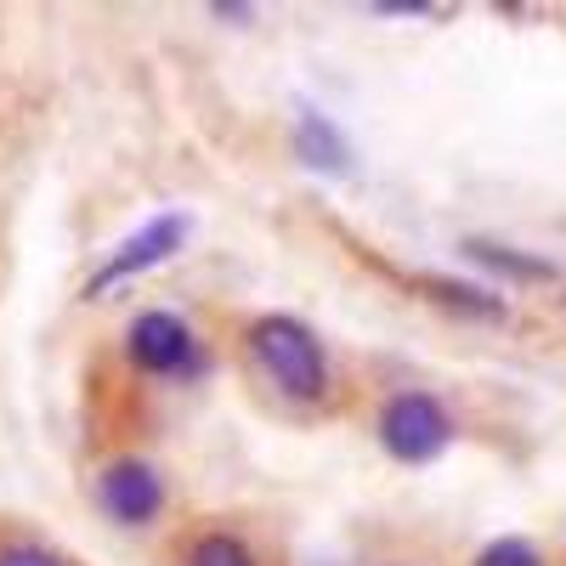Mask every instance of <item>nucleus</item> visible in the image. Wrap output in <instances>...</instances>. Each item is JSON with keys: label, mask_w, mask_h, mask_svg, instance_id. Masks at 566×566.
Listing matches in <instances>:
<instances>
[{"label": "nucleus", "mask_w": 566, "mask_h": 566, "mask_svg": "<svg viewBox=\"0 0 566 566\" xmlns=\"http://www.w3.org/2000/svg\"><path fill=\"white\" fill-rule=\"evenodd\" d=\"M413 290H424V301H437L448 312H464V317H482V323H499L504 317V301L499 295L470 290V283H453V277H413Z\"/></svg>", "instance_id": "nucleus-6"}, {"label": "nucleus", "mask_w": 566, "mask_h": 566, "mask_svg": "<svg viewBox=\"0 0 566 566\" xmlns=\"http://www.w3.org/2000/svg\"><path fill=\"white\" fill-rule=\"evenodd\" d=\"M125 357H130L136 374L176 380V374H187L199 363V335L176 312H136L125 323Z\"/></svg>", "instance_id": "nucleus-5"}, {"label": "nucleus", "mask_w": 566, "mask_h": 566, "mask_svg": "<svg viewBox=\"0 0 566 566\" xmlns=\"http://www.w3.org/2000/svg\"><path fill=\"white\" fill-rule=\"evenodd\" d=\"M0 566H63V555L40 549V544H7L0 549Z\"/></svg>", "instance_id": "nucleus-11"}, {"label": "nucleus", "mask_w": 566, "mask_h": 566, "mask_svg": "<svg viewBox=\"0 0 566 566\" xmlns=\"http://www.w3.org/2000/svg\"><path fill=\"white\" fill-rule=\"evenodd\" d=\"M91 504H97L114 527L142 533V527H154L159 510H165V476L142 453L108 459L97 470V482H91Z\"/></svg>", "instance_id": "nucleus-3"}, {"label": "nucleus", "mask_w": 566, "mask_h": 566, "mask_svg": "<svg viewBox=\"0 0 566 566\" xmlns=\"http://www.w3.org/2000/svg\"><path fill=\"white\" fill-rule=\"evenodd\" d=\"M187 232H193V221H187L181 210H165V216H154L142 232H130V239L91 272V283H85V301H97V295H108V290H119V283H130L136 272H154V266H165L181 244H187Z\"/></svg>", "instance_id": "nucleus-4"}, {"label": "nucleus", "mask_w": 566, "mask_h": 566, "mask_svg": "<svg viewBox=\"0 0 566 566\" xmlns=\"http://www.w3.org/2000/svg\"><path fill=\"white\" fill-rule=\"evenodd\" d=\"M476 566H544V555H538V544H527V538H493V544L476 555Z\"/></svg>", "instance_id": "nucleus-10"}, {"label": "nucleus", "mask_w": 566, "mask_h": 566, "mask_svg": "<svg viewBox=\"0 0 566 566\" xmlns=\"http://www.w3.org/2000/svg\"><path fill=\"white\" fill-rule=\"evenodd\" d=\"M464 255H470V261H482V266H493V272H504V277H522V283H544V277H555V266H549V261L515 255V250L488 244V239H464Z\"/></svg>", "instance_id": "nucleus-8"}, {"label": "nucleus", "mask_w": 566, "mask_h": 566, "mask_svg": "<svg viewBox=\"0 0 566 566\" xmlns=\"http://www.w3.org/2000/svg\"><path fill=\"white\" fill-rule=\"evenodd\" d=\"M244 346H250L255 368L266 374V386H277V397H290V402H323L328 397V357L301 317L261 312L244 328Z\"/></svg>", "instance_id": "nucleus-1"}, {"label": "nucleus", "mask_w": 566, "mask_h": 566, "mask_svg": "<svg viewBox=\"0 0 566 566\" xmlns=\"http://www.w3.org/2000/svg\"><path fill=\"white\" fill-rule=\"evenodd\" d=\"M380 448L397 459V464H431L448 453L453 442V419L448 408L431 397V391H397L386 408H380V424H374Z\"/></svg>", "instance_id": "nucleus-2"}, {"label": "nucleus", "mask_w": 566, "mask_h": 566, "mask_svg": "<svg viewBox=\"0 0 566 566\" xmlns=\"http://www.w3.org/2000/svg\"><path fill=\"white\" fill-rule=\"evenodd\" d=\"M301 154H306V165H328V170H346V142L328 130L317 114H306L301 119Z\"/></svg>", "instance_id": "nucleus-9"}, {"label": "nucleus", "mask_w": 566, "mask_h": 566, "mask_svg": "<svg viewBox=\"0 0 566 566\" xmlns=\"http://www.w3.org/2000/svg\"><path fill=\"white\" fill-rule=\"evenodd\" d=\"M181 566H261V560H255V549H250L239 533H227V527H205V533L187 538Z\"/></svg>", "instance_id": "nucleus-7"}]
</instances>
